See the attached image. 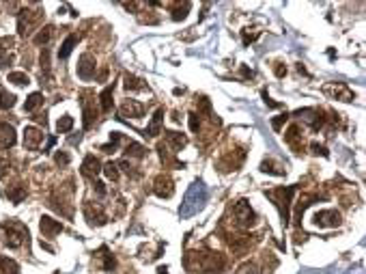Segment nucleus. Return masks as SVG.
Returning <instances> with one entry per match:
<instances>
[{
  "label": "nucleus",
  "mask_w": 366,
  "mask_h": 274,
  "mask_svg": "<svg viewBox=\"0 0 366 274\" xmlns=\"http://www.w3.org/2000/svg\"><path fill=\"white\" fill-rule=\"evenodd\" d=\"M287 119H289V114L284 112V114H280V117H276L274 121H272V128L276 129V132H280V128L284 126V123H287Z\"/></svg>",
  "instance_id": "obj_39"
},
{
  "label": "nucleus",
  "mask_w": 366,
  "mask_h": 274,
  "mask_svg": "<svg viewBox=\"0 0 366 274\" xmlns=\"http://www.w3.org/2000/svg\"><path fill=\"white\" fill-rule=\"evenodd\" d=\"M13 46V39L11 37H2L0 39V69L7 67V65H11L13 56L9 54V48Z\"/></svg>",
  "instance_id": "obj_20"
},
{
  "label": "nucleus",
  "mask_w": 366,
  "mask_h": 274,
  "mask_svg": "<svg viewBox=\"0 0 366 274\" xmlns=\"http://www.w3.org/2000/svg\"><path fill=\"white\" fill-rule=\"evenodd\" d=\"M261 171L263 173H272V175H284V168L274 164L272 160H263L261 162Z\"/></svg>",
  "instance_id": "obj_31"
},
{
  "label": "nucleus",
  "mask_w": 366,
  "mask_h": 274,
  "mask_svg": "<svg viewBox=\"0 0 366 274\" xmlns=\"http://www.w3.org/2000/svg\"><path fill=\"white\" fill-rule=\"evenodd\" d=\"M313 222L321 229L325 227H338L340 225V214L336 210H323V212H317L313 218Z\"/></svg>",
  "instance_id": "obj_7"
},
{
  "label": "nucleus",
  "mask_w": 366,
  "mask_h": 274,
  "mask_svg": "<svg viewBox=\"0 0 366 274\" xmlns=\"http://www.w3.org/2000/svg\"><path fill=\"white\" fill-rule=\"evenodd\" d=\"M125 89H129V91H142V89H147V82H144L142 78H136V76H132V73H127V76H125Z\"/></svg>",
  "instance_id": "obj_25"
},
{
  "label": "nucleus",
  "mask_w": 366,
  "mask_h": 274,
  "mask_svg": "<svg viewBox=\"0 0 366 274\" xmlns=\"http://www.w3.org/2000/svg\"><path fill=\"white\" fill-rule=\"evenodd\" d=\"M26 194H28V190H26V186H13V188H9L7 190V197H9V201H13V203H22L24 199H26Z\"/></svg>",
  "instance_id": "obj_24"
},
{
  "label": "nucleus",
  "mask_w": 366,
  "mask_h": 274,
  "mask_svg": "<svg viewBox=\"0 0 366 274\" xmlns=\"http://www.w3.org/2000/svg\"><path fill=\"white\" fill-rule=\"evenodd\" d=\"M121 134L119 132H112L110 134V143L108 145H102V151H106V153H112V151H117V147H119V143H121Z\"/></svg>",
  "instance_id": "obj_34"
},
{
  "label": "nucleus",
  "mask_w": 366,
  "mask_h": 274,
  "mask_svg": "<svg viewBox=\"0 0 366 274\" xmlns=\"http://www.w3.org/2000/svg\"><path fill=\"white\" fill-rule=\"evenodd\" d=\"M112 93H114V84H110V87H106L99 93V108H102V112H110V108H112Z\"/></svg>",
  "instance_id": "obj_21"
},
{
  "label": "nucleus",
  "mask_w": 366,
  "mask_h": 274,
  "mask_svg": "<svg viewBox=\"0 0 366 274\" xmlns=\"http://www.w3.org/2000/svg\"><path fill=\"white\" fill-rule=\"evenodd\" d=\"M95 194H97L99 199L106 197V183H104V182H95Z\"/></svg>",
  "instance_id": "obj_42"
},
{
  "label": "nucleus",
  "mask_w": 366,
  "mask_h": 274,
  "mask_svg": "<svg viewBox=\"0 0 366 274\" xmlns=\"http://www.w3.org/2000/svg\"><path fill=\"white\" fill-rule=\"evenodd\" d=\"M37 123H43V128H46V123H48V119H46V114H37V117H33Z\"/></svg>",
  "instance_id": "obj_47"
},
{
  "label": "nucleus",
  "mask_w": 366,
  "mask_h": 274,
  "mask_svg": "<svg viewBox=\"0 0 366 274\" xmlns=\"http://www.w3.org/2000/svg\"><path fill=\"white\" fill-rule=\"evenodd\" d=\"M99 171H102V162L97 160V158L93 156V153H88L87 158H84L82 166H80V173H82V177L87 179H95L99 175Z\"/></svg>",
  "instance_id": "obj_12"
},
{
  "label": "nucleus",
  "mask_w": 366,
  "mask_h": 274,
  "mask_svg": "<svg viewBox=\"0 0 366 274\" xmlns=\"http://www.w3.org/2000/svg\"><path fill=\"white\" fill-rule=\"evenodd\" d=\"M71 128H73V117H69V114H63V117L58 119V123H56V132H58V134H67Z\"/></svg>",
  "instance_id": "obj_32"
},
{
  "label": "nucleus",
  "mask_w": 366,
  "mask_h": 274,
  "mask_svg": "<svg viewBox=\"0 0 366 274\" xmlns=\"http://www.w3.org/2000/svg\"><path fill=\"white\" fill-rule=\"evenodd\" d=\"M263 99H265V104H267L269 108H280V106H282V104H278V102H274V99H269V95H267L265 91H263Z\"/></svg>",
  "instance_id": "obj_46"
},
{
  "label": "nucleus",
  "mask_w": 366,
  "mask_h": 274,
  "mask_svg": "<svg viewBox=\"0 0 366 274\" xmlns=\"http://www.w3.org/2000/svg\"><path fill=\"white\" fill-rule=\"evenodd\" d=\"M9 168H11V164H9V160H4V158H0V179H2L4 175L9 173Z\"/></svg>",
  "instance_id": "obj_43"
},
{
  "label": "nucleus",
  "mask_w": 366,
  "mask_h": 274,
  "mask_svg": "<svg viewBox=\"0 0 366 274\" xmlns=\"http://www.w3.org/2000/svg\"><path fill=\"white\" fill-rule=\"evenodd\" d=\"M233 214H235V218H237V222L242 227H250V225H254V220H257V214L252 212L250 203H245V201H237V203H235Z\"/></svg>",
  "instance_id": "obj_5"
},
{
  "label": "nucleus",
  "mask_w": 366,
  "mask_h": 274,
  "mask_svg": "<svg viewBox=\"0 0 366 274\" xmlns=\"http://www.w3.org/2000/svg\"><path fill=\"white\" fill-rule=\"evenodd\" d=\"M54 162H56L58 166H67V164H69V153L56 151V156H54Z\"/></svg>",
  "instance_id": "obj_38"
},
{
  "label": "nucleus",
  "mask_w": 366,
  "mask_h": 274,
  "mask_svg": "<svg viewBox=\"0 0 366 274\" xmlns=\"http://www.w3.org/2000/svg\"><path fill=\"white\" fill-rule=\"evenodd\" d=\"M84 216H87L88 225H93V227H102L108 222V216L104 214V210L102 207H95L93 203H87V205H84Z\"/></svg>",
  "instance_id": "obj_11"
},
{
  "label": "nucleus",
  "mask_w": 366,
  "mask_h": 274,
  "mask_svg": "<svg viewBox=\"0 0 366 274\" xmlns=\"http://www.w3.org/2000/svg\"><path fill=\"white\" fill-rule=\"evenodd\" d=\"M9 82L17 84V87H26V84H31V78H28L24 72H11L9 73Z\"/></svg>",
  "instance_id": "obj_33"
},
{
  "label": "nucleus",
  "mask_w": 366,
  "mask_h": 274,
  "mask_svg": "<svg viewBox=\"0 0 366 274\" xmlns=\"http://www.w3.org/2000/svg\"><path fill=\"white\" fill-rule=\"evenodd\" d=\"M16 106V95L9 93L7 89H0V108L2 110H9V108Z\"/></svg>",
  "instance_id": "obj_29"
},
{
  "label": "nucleus",
  "mask_w": 366,
  "mask_h": 274,
  "mask_svg": "<svg viewBox=\"0 0 366 274\" xmlns=\"http://www.w3.org/2000/svg\"><path fill=\"white\" fill-rule=\"evenodd\" d=\"M207 203V188H205L203 182H194L192 186L188 188L185 192V199L179 207V216L181 218H190L194 214H198Z\"/></svg>",
  "instance_id": "obj_1"
},
{
  "label": "nucleus",
  "mask_w": 366,
  "mask_h": 274,
  "mask_svg": "<svg viewBox=\"0 0 366 274\" xmlns=\"http://www.w3.org/2000/svg\"><path fill=\"white\" fill-rule=\"evenodd\" d=\"M166 143L174 149V151H181V149L188 145V138L179 132H166Z\"/></svg>",
  "instance_id": "obj_22"
},
{
  "label": "nucleus",
  "mask_w": 366,
  "mask_h": 274,
  "mask_svg": "<svg viewBox=\"0 0 366 274\" xmlns=\"http://www.w3.org/2000/svg\"><path fill=\"white\" fill-rule=\"evenodd\" d=\"M153 192L157 194L159 199H170L174 194V186H173V179L168 175H157L153 183Z\"/></svg>",
  "instance_id": "obj_9"
},
{
  "label": "nucleus",
  "mask_w": 366,
  "mask_h": 274,
  "mask_svg": "<svg viewBox=\"0 0 366 274\" xmlns=\"http://www.w3.org/2000/svg\"><path fill=\"white\" fill-rule=\"evenodd\" d=\"M39 229H41V233L46 237H54V236H58V233L63 231V225L58 220H54V218H50V216H41V220H39Z\"/></svg>",
  "instance_id": "obj_16"
},
{
  "label": "nucleus",
  "mask_w": 366,
  "mask_h": 274,
  "mask_svg": "<svg viewBox=\"0 0 366 274\" xmlns=\"http://www.w3.org/2000/svg\"><path fill=\"white\" fill-rule=\"evenodd\" d=\"M157 274H168V268L166 266H159L157 268Z\"/></svg>",
  "instance_id": "obj_49"
},
{
  "label": "nucleus",
  "mask_w": 366,
  "mask_h": 274,
  "mask_svg": "<svg viewBox=\"0 0 366 274\" xmlns=\"http://www.w3.org/2000/svg\"><path fill=\"white\" fill-rule=\"evenodd\" d=\"M80 104H82V114H84V129H91L93 123H95V119H97V108H95V104L88 102L87 93L82 95Z\"/></svg>",
  "instance_id": "obj_15"
},
{
  "label": "nucleus",
  "mask_w": 366,
  "mask_h": 274,
  "mask_svg": "<svg viewBox=\"0 0 366 274\" xmlns=\"http://www.w3.org/2000/svg\"><path fill=\"white\" fill-rule=\"evenodd\" d=\"M310 149H313V153H321V156H328V151H325V147L323 145H319V143H313V145H310Z\"/></svg>",
  "instance_id": "obj_45"
},
{
  "label": "nucleus",
  "mask_w": 366,
  "mask_h": 274,
  "mask_svg": "<svg viewBox=\"0 0 366 274\" xmlns=\"http://www.w3.org/2000/svg\"><path fill=\"white\" fill-rule=\"evenodd\" d=\"M162 123H164V108H157L151 119V123H149V128L144 129V136L149 138H155L157 134H162Z\"/></svg>",
  "instance_id": "obj_18"
},
{
  "label": "nucleus",
  "mask_w": 366,
  "mask_h": 274,
  "mask_svg": "<svg viewBox=\"0 0 366 274\" xmlns=\"http://www.w3.org/2000/svg\"><path fill=\"white\" fill-rule=\"evenodd\" d=\"M4 229V244L7 246H11V248H17V246H22V242L28 237V229L22 225V222H17V220H9V222H4L2 225Z\"/></svg>",
  "instance_id": "obj_3"
},
{
  "label": "nucleus",
  "mask_w": 366,
  "mask_h": 274,
  "mask_svg": "<svg viewBox=\"0 0 366 274\" xmlns=\"http://www.w3.org/2000/svg\"><path fill=\"white\" fill-rule=\"evenodd\" d=\"M323 91L325 93H332L334 97L343 99V102H351V99H353V93H351L345 84H328V87H323Z\"/></svg>",
  "instance_id": "obj_19"
},
{
  "label": "nucleus",
  "mask_w": 366,
  "mask_h": 274,
  "mask_svg": "<svg viewBox=\"0 0 366 274\" xmlns=\"http://www.w3.org/2000/svg\"><path fill=\"white\" fill-rule=\"evenodd\" d=\"M302 129H299V126H291L289 132L284 134V141H287V145L293 149L295 153H302L304 151V138H302Z\"/></svg>",
  "instance_id": "obj_13"
},
{
  "label": "nucleus",
  "mask_w": 366,
  "mask_h": 274,
  "mask_svg": "<svg viewBox=\"0 0 366 274\" xmlns=\"http://www.w3.org/2000/svg\"><path fill=\"white\" fill-rule=\"evenodd\" d=\"M41 141H43V132L39 128L28 126L26 129H24V147H26L28 151H37L39 145H41Z\"/></svg>",
  "instance_id": "obj_10"
},
{
  "label": "nucleus",
  "mask_w": 366,
  "mask_h": 274,
  "mask_svg": "<svg viewBox=\"0 0 366 274\" xmlns=\"http://www.w3.org/2000/svg\"><path fill=\"white\" fill-rule=\"evenodd\" d=\"M52 31H54L52 26H46V28H41V31H39V33H37V35H35V37H33V41L37 43V46H46V43L50 41V37H52Z\"/></svg>",
  "instance_id": "obj_30"
},
{
  "label": "nucleus",
  "mask_w": 366,
  "mask_h": 274,
  "mask_svg": "<svg viewBox=\"0 0 366 274\" xmlns=\"http://www.w3.org/2000/svg\"><path fill=\"white\" fill-rule=\"evenodd\" d=\"M134 117V119H140L144 114V106L140 102H136V99H125L123 106H121V112H119V119L123 117Z\"/></svg>",
  "instance_id": "obj_14"
},
{
  "label": "nucleus",
  "mask_w": 366,
  "mask_h": 274,
  "mask_svg": "<svg viewBox=\"0 0 366 274\" xmlns=\"http://www.w3.org/2000/svg\"><path fill=\"white\" fill-rule=\"evenodd\" d=\"M95 56L93 54H82L80 56V63H78V76L82 78V80H93L95 78Z\"/></svg>",
  "instance_id": "obj_8"
},
{
  "label": "nucleus",
  "mask_w": 366,
  "mask_h": 274,
  "mask_svg": "<svg viewBox=\"0 0 366 274\" xmlns=\"http://www.w3.org/2000/svg\"><path fill=\"white\" fill-rule=\"evenodd\" d=\"M284 73H287V67H276V76L278 78H282Z\"/></svg>",
  "instance_id": "obj_48"
},
{
  "label": "nucleus",
  "mask_w": 366,
  "mask_h": 274,
  "mask_svg": "<svg viewBox=\"0 0 366 274\" xmlns=\"http://www.w3.org/2000/svg\"><path fill=\"white\" fill-rule=\"evenodd\" d=\"M295 192V186H287V188H276V190H267L269 199L278 205L280 210V218H282V225L287 227L289 225V214H291V197H293Z\"/></svg>",
  "instance_id": "obj_2"
},
{
  "label": "nucleus",
  "mask_w": 366,
  "mask_h": 274,
  "mask_svg": "<svg viewBox=\"0 0 366 274\" xmlns=\"http://www.w3.org/2000/svg\"><path fill=\"white\" fill-rule=\"evenodd\" d=\"M198 128H200L198 114H196V112H192V114H190V129H192V132H198Z\"/></svg>",
  "instance_id": "obj_41"
},
{
  "label": "nucleus",
  "mask_w": 366,
  "mask_h": 274,
  "mask_svg": "<svg viewBox=\"0 0 366 274\" xmlns=\"http://www.w3.org/2000/svg\"><path fill=\"white\" fill-rule=\"evenodd\" d=\"M0 274H19V266L13 259L0 257Z\"/></svg>",
  "instance_id": "obj_26"
},
{
  "label": "nucleus",
  "mask_w": 366,
  "mask_h": 274,
  "mask_svg": "<svg viewBox=\"0 0 366 274\" xmlns=\"http://www.w3.org/2000/svg\"><path fill=\"white\" fill-rule=\"evenodd\" d=\"M198 110H200V112H205V114L211 112V104H209V99H207V97H200V99H198Z\"/></svg>",
  "instance_id": "obj_40"
},
{
  "label": "nucleus",
  "mask_w": 366,
  "mask_h": 274,
  "mask_svg": "<svg viewBox=\"0 0 366 274\" xmlns=\"http://www.w3.org/2000/svg\"><path fill=\"white\" fill-rule=\"evenodd\" d=\"M188 11H190V2H183L181 7H177L173 11V19H183L185 16H188Z\"/></svg>",
  "instance_id": "obj_36"
},
{
  "label": "nucleus",
  "mask_w": 366,
  "mask_h": 274,
  "mask_svg": "<svg viewBox=\"0 0 366 274\" xmlns=\"http://www.w3.org/2000/svg\"><path fill=\"white\" fill-rule=\"evenodd\" d=\"M125 153H127L129 158H144L147 156V147H142L140 143H127V147H125Z\"/></svg>",
  "instance_id": "obj_27"
},
{
  "label": "nucleus",
  "mask_w": 366,
  "mask_h": 274,
  "mask_svg": "<svg viewBox=\"0 0 366 274\" xmlns=\"http://www.w3.org/2000/svg\"><path fill=\"white\" fill-rule=\"evenodd\" d=\"M41 104H43V95H41V93H31L28 99L24 102V112H33L35 108H39Z\"/></svg>",
  "instance_id": "obj_28"
},
{
  "label": "nucleus",
  "mask_w": 366,
  "mask_h": 274,
  "mask_svg": "<svg viewBox=\"0 0 366 274\" xmlns=\"http://www.w3.org/2000/svg\"><path fill=\"white\" fill-rule=\"evenodd\" d=\"M259 37V33H250V31H244V43L248 46V43H252L254 39Z\"/></svg>",
  "instance_id": "obj_44"
},
{
  "label": "nucleus",
  "mask_w": 366,
  "mask_h": 274,
  "mask_svg": "<svg viewBox=\"0 0 366 274\" xmlns=\"http://www.w3.org/2000/svg\"><path fill=\"white\" fill-rule=\"evenodd\" d=\"M104 173H106V177L112 179V182H117L119 179V166L117 164H112V162H108L106 166H104Z\"/></svg>",
  "instance_id": "obj_35"
},
{
  "label": "nucleus",
  "mask_w": 366,
  "mask_h": 274,
  "mask_svg": "<svg viewBox=\"0 0 366 274\" xmlns=\"http://www.w3.org/2000/svg\"><path fill=\"white\" fill-rule=\"evenodd\" d=\"M16 129L9 123H0V149H9L16 145Z\"/></svg>",
  "instance_id": "obj_17"
},
{
  "label": "nucleus",
  "mask_w": 366,
  "mask_h": 274,
  "mask_svg": "<svg viewBox=\"0 0 366 274\" xmlns=\"http://www.w3.org/2000/svg\"><path fill=\"white\" fill-rule=\"evenodd\" d=\"M76 43H78V35H69V37L63 41L61 50H58V58H63V61H65V58L71 54V50L76 48Z\"/></svg>",
  "instance_id": "obj_23"
},
{
  "label": "nucleus",
  "mask_w": 366,
  "mask_h": 274,
  "mask_svg": "<svg viewBox=\"0 0 366 274\" xmlns=\"http://www.w3.org/2000/svg\"><path fill=\"white\" fill-rule=\"evenodd\" d=\"M104 270H106V272H110V270H114V257L112 255H110V253L106 251V248H104Z\"/></svg>",
  "instance_id": "obj_37"
},
{
  "label": "nucleus",
  "mask_w": 366,
  "mask_h": 274,
  "mask_svg": "<svg viewBox=\"0 0 366 274\" xmlns=\"http://www.w3.org/2000/svg\"><path fill=\"white\" fill-rule=\"evenodd\" d=\"M224 268V257L220 255V253H205V255H200L198 259V270L205 272V274H218L220 270Z\"/></svg>",
  "instance_id": "obj_4"
},
{
  "label": "nucleus",
  "mask_w": 366,
  "mask_h": 274,
  "mask_svg": "<svg viewBox=\"0 0 366 274\" xmlns=\"http://www.w3.org/2000/svg\"><path fill=\"white\" fill-rule=\"evenodd\" d=\"M41 18V13H33V11H19L17 16V33L22 35V37H26V35H31L33 31L31 28L37 24V19Z\"/></svg>",
  "instance_id": "obj_6"
}]
</instances>
